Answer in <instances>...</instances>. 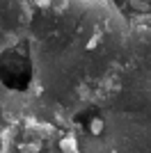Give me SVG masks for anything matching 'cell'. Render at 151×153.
<instances>
[{
    "label": "cell",
    "instance_id": "obj_1",
    "mask_svg": "<svg viewBox=\"0 0 151 153\" xmlns=\"http://www.w3.org/2000/svg\"><path fill=\"white\" fill-rule=\"evenodd\" d=\"M62 149L67 153H76V146H73V142H71V140H64L62 142Z\"/></svg>",
    "mask_w": 151,
    "mask_h": 153
}]
</instances>
